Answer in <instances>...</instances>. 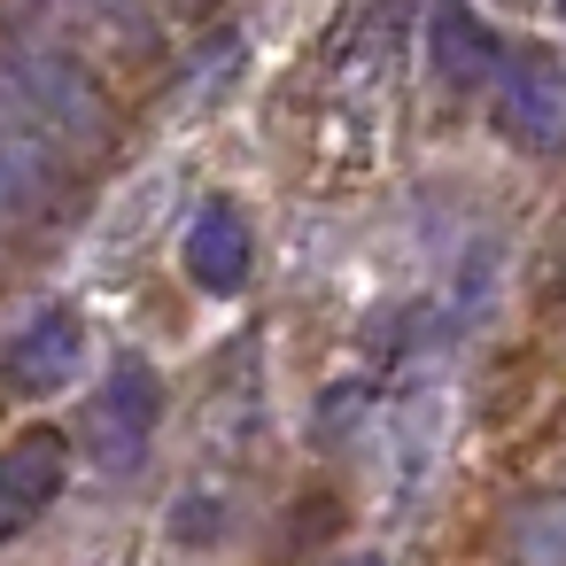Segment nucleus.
I'll list each match as a JSON object with an SVG mask.
<instances>
[{
    "label": "nucleus",
    "instance_id": "nucleus-13",
    "mask_svg": "<svg viewBox=\"0 0 566 566\" xmlns=\"http://www.w3.org/2000/svg\"><path fill=\"white\" fill-rule=\"evenodd\" d=\"M558 17H566V0H558Z\"/></svg>",
    "mask_w": 566,
    "mask_h": 566
},
{
    "label": "nucleus",
    "instance_id": "nucleus-4",
    "mask_svg": "<svg viewBox=\"0 0 566 566\" xmlns=\"http://www.w3.org/2000/svg\"><path fill=\"white\" fill-rule=\"evenodd\" d=\"M63 473H71V442L55 427H32L0 450V543L24 535L55 496H63Z\"/></svg>",
    "mask_w": 566,
    "mask_h": 566
},
{
    "label": "nucleus",
    "instance_id": "nucleus-2",
    "mask_svg": "<svg viewBox=\"0 0 566 566\" xmlns=\"http://www.w3.org/2000/svg\"><path fill=\"white\" fill-rule=\"evenodd\" d=\"M156 419H164V388H156V373H148L140 357L109 365V380H102V396H94V411H86L94 458H102L109 473L140 465L148 442H156Z\"/></svg>",
    "mask_w": 566,
    "mask_h": 566
},
{
    "label": "nucleus",
    "instance_id": "nucleus-10",
    "mask_svg": "<svg viewBox=\"0 0 566 566\" xmlns=\"http://www.w3.org/2000/svg\"><path fill=\"white\" fill-rule=\"evenodd\" d=\"M55 9H71L78 24L125 40V48H148L156 40V17H148V0H55Z\"/></svg>",
    "mask_w": 566,
    "mask_h": 566
},
{
    "label": "nucleus",
    "instance_id": "nucleus-8",
    "mask_svg": "<svg viewBox=\"0 0 566 566\" xmlns=\"http://www.w3.org/2000/svg\"><path fill=\"white\" fill-rule=\"evenodd\" d=\"M63 156H71V148H63L32 109L9 94V78H0V171H9L32 202H48V195H55V179H63Z\"/></svg>",
    "mask_w": 566,
    "mask_h": 566
},
{
    "label": "nucleus",
    "instance_id": "nucleus-6",
    "mask_svg": "<svg viewBox=\"0 0 566 566\" xmlns=\"http://www.w3.org/2000/svg\"><path fill=\"white\" fill-rule=\"evenodd\" d=\"M179 256H187V280H195L202 295H233V287L249 280V218H241L233 202H202Z\"/></svg>",
    "mask_w": 566,
    "mask_h": 566
},
{
    "label": "nucleus",
    "instance_id": "nucleus-7",
    "mask_svg": "<svg viewBox=\"0 0 566 566\" xmlns=\"http://www.w3.org/2000/svg\"><path fill=\"white\" fill-rule=\"evenodd\" d=\"M427 63H434V78H442L450 94H473V86H496L504 48H496L465 9H458V0H442L434 24H427Z\"/></svg>",
    "mask_w": 566,
    "mask_h": 566
},
{
    "label": "nucleus",
    "instance_id": "nucleus-1",
    "mask_svg": "<svg viewBox=\"0 0 566 566\" xmlns=\"http://www.w3.org/2000/svg\"><path fill=\"white\" fill-rule=\"evenodd\" d=\"M0 78H9V94H17L63 148H94V140L109 133V102H102L94 71L71 63V55L48 48V40H9V48H0Z\"/></svg>",
    "mask_w": 566,
    "mask_h": 566
},
{
    "label": "nucleus",
    "instance_id": "nucleus-12",
    "mask_svg": "<svg viewBox=\"0 0 566 566\" xmlns=\"http://www.w3.org/2000/svg\"><path fill=\"white\" fill-rule=\"evenodd\" d=\"M342 566H380V558H365V551H357V558H342Z\"/></svg>",
    "mask_w": 566,
    "mask_h": 566
},
{
    "label": "nucleus",
    "instance_id": "nucleus-9",
    "mask_svg": "<svg viewBox=\"0 0 566 566\" xmlns=\"http://www.w3.org/2000/svg\"><path fill=\"white\" fill-rule=\"evenodd\" d=\"M504 551H512V566H566V489L527 496L504 520Z\"/></svg>",
    "mask_w": 566,
    "mask_h": 566
},
{
    "label": "nucleus",
    "instance_id": "nucleus-5",
    "mask_svg": "<svg viewBox=\"0 0 566 566\" xmlns=\"http://www.w3.org/2000/svg\"><path fill=\"white\" fill-rule=\"evenodd\" d=\"M78 357H86L78 318H71V311H40L9 349H0V380L24 388V396H40V388H63V380L78 373Z\"/></svg>",
    "mask_w": 566,
    "mask_h": 566
},
{
    "label": "nucleus",
    "instance_id": "nucleus-11",
    "mask_svg": "<svg viewBox=\"0 0 566 566\" xmlns=\"http://www.w3.org/2000/svg\"><path fill=\"white\" fill-rule=\"evenodd\" d=\"M32 210H40V202H32V195H24V187H17L9 171H0V233H9V226H24Z\"/></svg>",
    "mask_w": 566,
    "mask_h": 566
},
{
    "label": "nucleus",
    "instance_id": "nucleus-3",
    "mask_svg": "<svg viewBox=\"0 0 566 566\" xmlns=\"http://www.w3.org/2000/svg\"><path fill=\"white\" fill-rule=\"evenodd\" d=\"M496 125L520 148H566V63L558 55H504Z\"/></svg>",
    "mask_w": 566,
    "mask_h": 566
}]
</instances>
